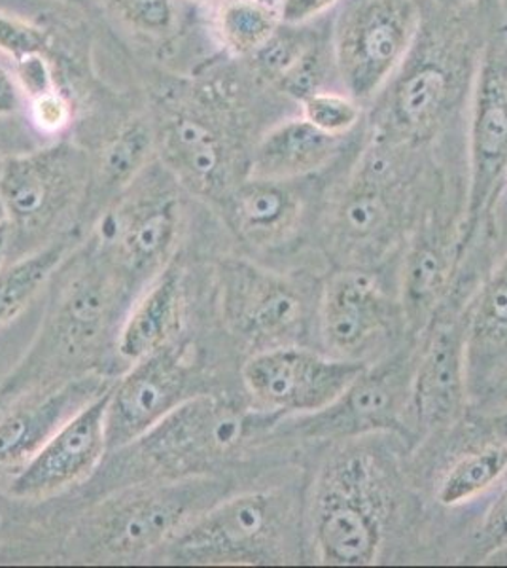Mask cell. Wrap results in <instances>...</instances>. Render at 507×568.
Instances as JSON below:
<instances>
[{
    "label": "cell",
    "instance_id": "cell-1",
    "mask_svg": "<svg viewBox=\"0 0 507 568\" xmlns=\"http://www.w3.org/2000/svg\"><path fill=\"white\" fill-rule=\"evenodd\" d=\"M385 476L364 449H347L321 471L311 529L324 565L366 567L379 559L386 525Z\"/></svg>",
    "mask_w": 507,
    "mask_h": 568
},
{
    "label": "cell",
    "instance_id": "cell-2",
    "mask_svg": "<svg viewBox=\"0 0 507 568\" xmlns=\"http://www.w3.org/2000/svg\"><path fill=\"white\" fill-rule=\"evenodd\" d=\"M402 146L375 136L359 158L329 219V243L341 264L359 270L385 260L404 232L409 187L402 175Z\"/></svg>",
    "mask_w": 507,
    "mask_h": 568
},
{
    "label": "cell",
    "instance_id": "cell-3",
    "mask_svg": "<svg viewBox=\"0 0 507 568\" xmlns=\"http://www.w3.org/2000/svg\"><path fill=\"white\" fill-rule=\"evenodd\" d=\"M418 29L417 0H356L341 13L334 58L348 95L367 101L391 84L413 50Z\"/></svg>",
    "mask_w": 507,
    "mask_h": 568
},
{
    "label": "cell",
    "instance_id": "cell-4",
    "mask_svg": "<svg viewBox=\"0 0 507 568\" xmlns=\"http://www.w3.org/2000/svg\"><path fill=\"white\" fill-rule=\"evenodd\" d=\"M507 181V31L488 40L479 61L469 122V184L463 248L490 214Z\"/></svg>",
    "mask_w": 507,
    "mask_h": 568
},
{
    "label": "cell",
    "instance_id": "cell-5",
    "mask_svg": "<svg viewBox=\"0 0 507 568\" xmlns=\"http://www.w3.org/2000/svg\"><path fill=\"white\" fill-rule=\"evenodd\" d=\"M367 364L322 355L300 345H276L244 362L243 382L273 414L311 415L334 404Z\"/></svg>",
    "mask_w": 507,
    "mask_h": 568
},
{
    "label": "cell",
    "instance_id": "cell-6",
    "mask_svg": "<svg viewBox=\"0 0 507 568\" xmlns=\"http://www.w3.org/2000/svg\"><path fill=\"white\" fill-rule=\"evenodd\" d=\"M283 500L251 493L219 504L174 540V559L195 565L283 562L276 540L283 530Z\"/></svg>",
    "mask_w": 507,
    "mask_h": 568
},
{
    "label": "cell",
    "instance_id": "cell-7",
    "mask_svg": "<svg viewBox=\"0 0 507 568\" xmlns=\"http://www.w3.org/2000/svg\"><path fill=\"white\" fill-rule=\"evenodd\" d=\"M415 361L399 353L366 368L339 398L303 420L313 438H354L369 433H409Z\"/></svg>",
    "mask_w": 507,
    "mask_h": 568
},
{
    "label": "cell",
    "instance_id": "cell-8",
    "mask_svg": "<svg viewBox=\"0 0 507 568\" xmlns=\"http://www.w3.org/2000/svg\"><path fill=\"white\" fill-rule=\"evenodd\" d=\"M192 368L184 347L168 345L144 356L110 388L107 406V446L120 449L160 425L187 400Z\"/></svg>",
    "mask_w": 507,
    "mask_h": 568
},
{
    "label": "cell",
    "instance_id": "cell-9",
    "mask_svg": "<svg viewBox=\"0 0 507 568\" xmlns=\"http://www.w3.org/2000/svg\"><path fill=\"white\" fill-rule=\"evenodd\" d=\"M241 409L209 394L190 396L141 438L150 459L171 470L219 459L243 438Z\"/></svg>",
    "mask_w": 507,
    "mask_h": 568
},
{
    "label": "cell",
    "instance_id": "cell-10",
    "mask_svg": "<svg viewBox=\"0 0 507 568\" xmlns=\"http://www.w3.org/2000/svg\"><path fill=\"white\" fill-rule=\"evenodd\" d=\"M109 390L97 396L64 423L13 479V497H50L88 478L103 459L107 446Z\"/></svg>",
    "mask_w": 507,
    "mask_h": 568
},
{
    "label": "cell",
    "instance_id": "cell-11",
    "mask_svg": "<svg viewBox=\"0 0 507 568\" xmlns=\"http://www.w3.org/2000/svg\"><path fill=\"white\" fill-rule=\"evenodd\" d=\"M402 69L386 93L375 136L412 146L428 141L444 123L458 93V77L442 53H424Z\"/></svg>",
    "mask_w": 507,
    "mask_h": 568
},
{
    "label": "cell",
    "instance_id": "cell-12",
    "mask_svg": "<svg viewBox=\"0 0 507 568\" xmlns=\"http://www.w3.org/2000/svg\"><path fill=\"white\" fill-rule=\"evenodd\" d=\"M468 375L464 355V318H453L432 329L412 382V419L420 433L455 425L468 404Z\"/></svg>",
    "mask_w": 507,
    "mask_h": 568
},
{
    "label": "cell",
    "instance_id": "cell-13",
    "mask_svg": "<svg viewBox=\"0 0 507 568\" xmlns=\"http://www.w3.org/2000/svg\"><path fill=\"white\" fill-rule=\"evenodd\" d=\"M396 311L379 281L358 267L337 273L324 288L321 334L334 356L362 361L392 329Z\"/></svg>",
    "mask_w": 507,
    "mask_h": 568
},
{
    "label": "cell",
    "instance_id": "cell-14",
    "mask_svg": "<svg viewBox=\"0 0 507 568\" xmlns=\"http://www.w3.org/2000/svg\"><path fill=\"white\" fill-rule=\"evenodd\" d=\"M224 311L237 334L262 345L292 339L305 323L296 286L252 265L233 264L225 272Z\"/></svg>",
    "mask_w": 507,
    "mask_h": 568
},
{
    "label": "cell",
    "instance_id": "cell-15",
    "mask_svg": "<svg viewBox=\"0 0 507 568\" xmlns=\"http://www.w3.org/2000/svg\"><path fill=\"white\" fill-rule=\"evenodd\" d=\"M77 182V155L67 146L8 158L0 168V205L10 224L42 226L63 207Z\"/></svg>",
    "mask_w": 507,
    "mask_h": 568
},
{
    "label": "cell",
    "instance_id": "cell-16",
    "mask_svg": "<svg viewBox=\"0 0 507 568\" xmlns=\"http://www.w3.org/2000/svg\"><path fill=\"white\" fill-rule=\"evenodd\" d=\"M463 254L460 235L456 237L437 220L418 230L417 240L405 254L402 272L399 305L407 328L424 332L434 323Z\"/></svg>",
    "mask_w": 507,
    "mask_h": 568
},
{
    "label": "cell",
    "instance_id": "cell-17",
    "mask_svg": "<svg viewBox=\"0 0 507 568\" xmlns=\"http://www.w3.org/2000/svg\"><path fill=\"white\" fill-rule=\"evenodd\" d=\"M469 398L500 387L507 377V254L488 275L464 317Z\"/></svg>",
    "mask_w": 507,
    "mask_h": 568
},
{
    "label": "cell",
    "instance_id": "cell-18",
    "mask_svg": "<svg viewBox=\"0 0 507 568\" xmlns=\"http://www.w3.org/2000/svg\"><path fill=\"white\" fill-rule=\"evenodd\" d=\"M200 493L186 485L125 500L104 517L101 548L112 556H139L179 535Z\"/></svg>",
    "mask_w": 507,
    "mask_h": 568
},
{
    "label": "cell",
    "instance_id": "cell-19",
    "mask_svg": "<svg viewBox=\"0 0 507 568\" xmlns=\"http://www.w3.org/2000/svg\"><path fill=\"white\" fill-rule=\"evenodd\" d=\"M107 390L103 379L82 377L13 409L0 420V466L27 463L64 423Z\"/></svg>",
    "mask_w": 507,
    "mask_h": 568
},
{
    "label": "cell",
    "instance_id": "cell-20",
    "mask_svg": "<svg viewBox=\"0 0 507 568\" xmlns=\"http://www.w3.org/2000/svg\"><path fill=\"white\" fill-rule=\"evenodd\" d=\"M341 142L343 139L322 133L303 116L284 120L257 142L249 179L292 182L311 175L332 162Z\"/></svg>",
    "mask_w": 507,
    "mask_h": 568
},
{
    "label": "cell",
    "instance_id": "cell-21",
    "mask_svg": "<svg viewBox=\"0 0 507 568\" xmlns=\"http://www.w3.org/2000/svg\"><path fill=\"white\" fill-rule=\"evenodd\" d=\"M302 216V197L286 182L249 179L230 201V219L239 235L264 248L288 243Z\"/></svg>",
    "mask_w": 507,
    "mask_h": 568
},
{
    "label": "cell",
    "instance_id": "cell-22",
    "mask_svg": "<svg viewBox=\"0 0 507 568\" xmlns=\"http://www.w3.org/2000/svg\"><path fill=\"white\" fill-rule=\"evenodd\" d=\"M182 305V277L179 267L171 265L161 273L123 324L118 342L120 355L136 362L168 347L179 332Z\"/></svg>",
    "mask_w": 507,
    "mask_h": 568
},
{
    "label": "cell",
    "instance_id": "cell-23",
    "mask_svg": "<svg viewBox=\"0 0 507 568\" xmlns=\"http://www.w3.org/2000/svg\"><path fill=\"white\" fill-rule=\"evenodd\" d=\"M169 165L201 194L224 187L227 179V150L222 136L197 118L180 116L169 123L163 136Z\"/></svg>",
    "mask_w": 507,
    "mask_h": 568
},
{
    "label": "cell",
    "instance_id": "cell-24",
    "mask_svg": "<svg viewBox=\"0 0 507 568\" xmlns=\"http://www.w3.org/2000/svg\"><path fill=\"white\" fill-rule=\"evenodd\" d=\"M118 248L131 275L144 277L168 258L173 248L179 214L176 201L160 200L136 207L118 224Z\"/></svg>",
    "mask_w": 507,
    "mask_h": 568
},
{
    "label": "cell",
    "instance_id": "cell-25",
    "mask_svg": "<svg viewBox=\"0 0 507 568\" xmlns=\"http://www.w3.org/2000/svg\"><path fill=\"white\" fill-rule=\"evenodd\" d=\"M281 12L265 0H222L216 16L222 44L235 55H254L281 26Z\"/></svg>",
    "mask_w": 507,
    "mask_h": 568
},
{
    "label": "cell",
    "instance_id": "cell-26",
    "mask_svg": "<svg viewBox=\"0 0 507 568\" xmlns=\"http://www.w3.org/2000/svg\"><path fill=\"white\" fill-rule=\"evenodd\" d=\"M507 471V444L483 447L464 455L445 474L437 487V503L455 508L469 503L500 481Z\"/></svg>",
    "mask_w": 507,
    "mask_h": 568
},
{
    "label": "cell",
    "instance_id": "cell-27",
    "mask_svg": "<svg viewBox=\"0 0 507 568\" xmlns=\"http://www.w3.org/2000/svg\"><path fill=\"white\" fill-rule=\"evenodd\" d=\"M112 305V288L109 281L99 277H85L78 281L71 294L64 300L63 310L59 315V339L72 347H84L93 342L103 329Z\"/></svg>",
    "mask_w": 507,
    "mask_h": 568
},
{
    "label": "cell",
    "instance_id": "cell-28",
    "mask_svg": "<svg viewBox=\"0 0 507 568\" xmlns=\"http://www.w3.org/2000/svg\"><path fill=\"white\" fill-rule=\"evenodd\" d=\"M63 245L48 246L7 270H0V326L16 317L37 296L63 260Z\"/></svg>",
    "mask_w": 507,
    "mask_h": 568
},
{
    "label": "cell",
    "instance_id": "cell-29",
    "mask_svg": "<svg viewBox=\"0 0 507 568\" xmlns=\"http://www.w3.org/2000/svg\"><path fill=\"white\" fill-rule=\"evenodd\" d=\"M154 146V136L149 125L142 122H131L107 144L99 162L101 181L107 186H128L135 181Z\"/></svg>",
    "mask_w": 507,
    "mask_h": 568
},
{
    "label": "cell",
    "instance_id": "cell-30",
    "mask_svg": "<svg viewBox=\"0 0 507 568\" xmlns=\"http://www.w3.org/2000/svg\"><path fill=\"white\" fill-rule=\"evenodd\" d=\"M300 103L303 118L326 135L345 139L362 120V106L351 95L318 90Z\"/></svg>",
    "mask_w": 507,
    "mask_h": 568
},
{
    "label": "cell",
    "instance_id": "cell-31",
    "mask_svg": "<svg viewBox=\"0 0 507 568\" xmlns=\"http://www.w3.org/2000/svg\"><path fill=\"white\" fill-rule=\"evenodd\" d=\"M315 42H318V39L307 33L276 31L273 39L264 48H260L252 58L256 59L257 69L264 72L265 77L278 82Z\"/></svg>",
    "mask_w": 507,
    "mask_h": 568
},
{
    "label": "cell",
    "instance_id": "cell-32",
    "mask_svg": "<svg viewBox=\"0 0 507 568\" xmlns=\"http://www.w3.org/2000/svg\"><path fill=\"white\" fill-rule=\"evenodd\" d=\"M48 42L40 29L27 21L0 13V52L20 63L23 59L44 55Z\"/></svg>",
    "mask_w": 507,
    "mask_h": 568
},
{
    "label": "cell",
    "instance_id": "cell-33",
    "mask_svg": "<svg viewBox=\"0 0 507 568\" xmlns=\"http://www.w3.org/2000/svg\"><path fill=\"white\" fill-rule=\"evenodd\" d=\"M123 20L144 33H163L173 23L171 0H110Z\"/></svg>",
    "mask_w": 507,
    "mask_h": 568
},
{
    "label": "cell",
    "instance_id": "cell-34",
    "mask_svg": "<svg viewBox=\"0 0 507 568\" xmlns=\"http://www.w3.org/2000/svg\"><path fill=\"white\" fill-rule=\"evenodd\" d=\"M507 548V485L490 504L481 529H479V554L493 556Z\"/></svg>",
    "mask_w": 507,
    "mask_h": 568
},
{
    "label": "cell",
    "instance_id": "cell-35",
    "mask_svg": "<svg viewBox=\"0 0 507 568\" xmlns=\"http://www.w3.org/2000/svg\"><path fill=\"white\" fill-rule=\"evenodd\" d=\"M32 120L42 131L63 130L71 118V106L58 90L45 91L31 99Z\"/></svg>",
    "mask_w": 507,
    "mask_h": 568
},
{
    "label": "cell",
    "instance_id": "cell-36",
    "mask_svg": "<svg viewBox=\"0 0 507 568\" xmlns=\"http://www.w3.org/2000/svg\"><path fill=\"white\" fill-rule=\"evenodd\" d=\"M339 0H281V20L286 26H302L328 12Z\"/></svg>",
    "mask_w": 507,
    "mask_h": 568
},
{
    "label": "cell",
    "instance_id": "cell-37",
    "mask_svg": "<svg viewBox=\"0 0 507 568\" xmlns=\"http://www.w3.org/2000/svg\"><path fill=\"white\" fill-rule=\"evenodd\" d=\"M20 109V84L4 67L0 65V116H12Z\"/></svg>",
    "mask_w": 507,
    "mask_h": 568
},
{
    "label": "cell",
    "instance_id": "cell-38",
    "mask_svg": "<svg viewBox=\"0 0 507 568\" xmlns=\"http://www.w3.org/2000/svg\"><path fill=\"white\" fill-rule=\"evenodd\" d=\"M488 423L493 426V430L500 438V442L507 444V409L501 412V414L495 415V417H490Z\"/></svg>",
    "mask_w": 507,
    "mask_h": 568
},
{
    "label": "cell",
    "instance_id": "cell-39",
    "mask_svg": "<svg viewBox=\"0 0 507 568\" xmlns=\"http://www.w3.org/2000/svg\"><path fill=\"white\" fill-rule=\"evenodd\" d=\"M12 224H10V220L7 222H0V264H2V260H4V252H7L8 240H10V232H12Z\"/></svg>",
    "mask_w": 507,
    "mask_h": 568
},
{
    "label": "cell",
    "instance_id": "cell-40",
    "mask_svg": "<svg viewBox=\"0 0 507 568\" xmlns=\"http://www.w3.org/2000/svg\"><path fill=\"white\" fill-rule=\"evenodd\" d=\"M498 394H500V400L507 402V377L506 382L501 383L498 387Z\"/></svg>",
    "mask_w": 507,
    "mask_h": 568
},
{
    "label": "cell",
    "instance_id": "cell-41",
    "mask_svg": "<svg viewBox=\"0 0 507 568\" xmlns=\"http://www.w3.org/2000/svg\"><path fill=\"white\" fill-rule=\"evenodd\" d=\"M192 2H211V0H192Z\"/></svg>",
    "mask_w": 507,
    "mask_h": 568
}]
</instances>
